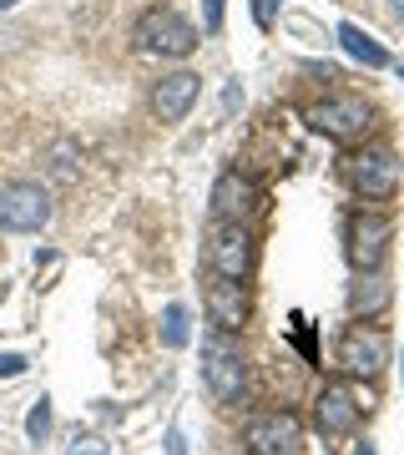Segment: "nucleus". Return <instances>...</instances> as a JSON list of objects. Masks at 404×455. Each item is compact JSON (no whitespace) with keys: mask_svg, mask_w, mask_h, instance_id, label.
Instances as JSON below:
<instances>
[{"mask_svg":"<svg viewBox=\"0 0 404 455\" xmlns=\"http://www.w3.org/2000/svg\"><path fill=\"white\" fill-rule=\"evenodd\" d=\"M389 238H394V223L389 212L359 208L349 223H344V253L354 263V274H379L389 259Z\"/></svg>","mask_w":404,"mask_h":455,"instance_id":"nucleus-1","label":"nucleus"},{"mask_svg":"<svg viewBox=\"0 0 404 455\" xmlns=\"http://www.w3.org/2000/svg\"><path fill=\"white\" fill-rule=\"evenodd\" d=\"M137 46L147 51V56H193L197 51V26L187 16H178V11H167V5H152V11H142V20H137Z\"/></svg>","mask_w":404,"mask_h":455,"instance_id":"nucleus-2","label":"nucleus"},{"mask_svg":"<svg viewBox=\"0 0 404 455\" xmlns=\"http://www.w3.org/2000/svg\"><path fill=\"white\" fill-rule=\"evenodd\" d=\"M304 116H308V127L323 132V137H334V142H359L374 127V107L364 97H323Z\"/></svg>","mask_w":404,"mask_h":455,"instance_id":"nucleus-3","label":"nucleus"},{"mask_svg":"<svg viewBox=\"0 0 404 455\" xmlns=\"http://www.w3.org/2000/svg\"><path fill=\"white\" fill-rule=\"evenodd\" d=\"M51 223V193L41 182H5L0 188V233H41Z\"/></svg>","mask_w":404,"mask_h":455,"instance_id":"nucleus-4","label":"nucleus"},{"mask_svg":"<svg viewBox=\"0 0 404 455\" xmlns=\"http://www.w3.org/2000/svg\"><path fill=\"white\" fill-rule=\"evenodd\" d=\"M389 359H394V344H389L384 329H374V324H354L339 339V364L354 379H379L389 370Z\"/></svg>","mask_w":404,"mask_h":455,"instance_id":"nucleus-5","label":"nucleus"},{"mask_svg":"<svg viewBox=\"0 0 404 455\" xmlns=\"http://www.w3.org/2000/svg\"><path fill=\"white\" fill-rule=\"evenodd\" d=\"M242 440L253 455H304V430L289 410H268L242 425Z\"/></svg>","mask_w":404,"mask_h":455,"instance_id":"nucleus-6","label":"nucleus"},{"mask_svg":"<svg viewBox=\"0 0 404 455\" xmlns=\"http://www.w3.org/2000/svg\"><path fill=\"white\" fill-rule=\"evenodd\" d=\"M349 182L364 197H394L400 193V157L389 147H364L349 157Z\"/></svg>","mask_w":404,"mask_h":455,"instance_id":"nucleus-7","label":"nucleus"},{"mask_svg":"<svg viewBox=\"0 0 404 455\" xmlns=\"http://www.w3.org/2000/svg\"><path fill=\"white\" fill-rule=\"evenodd\" d=\"M202 379H208V390L218 405H238L242 390H248V359L238 349H227V344H208V355H202Z\"/></svg>","mask_w":404,"mask_h":455,"instance_id":"nucleus-8","label":"nucleus"},{"mask_svg":"<svg viewBox=\"0 0 404 455\" xmlns=\"http://www.w3.org/2000/svg\"><path fill=\"white\" fill-rule=\"evenodd\" d=\"M208 259L218 268V278H248L253 268V238L242 223H212V238H208Z\"/></svg>","mask_w":404,"mask_h":455,"instance_id":"nucleus-9","label":"nucleus"},{"mask_svg":"<svg viewBox=\"0 0 404 455\" xmlns=\"http://www.w3.org/2000/svg\"><path fill=\"white\" fill-rule=\"evenodd\" d=\"M313 420H319L323 435H354L359 420H364V405L349 385H323V395L313 400Z\"/></svg>","mask_w":404,"mask_h":455,"instance_id":"nucleus-10","label":"nucleus"},{"mask_svg":"<svg viewBox=\"0 0 404 455\" xmlns=\"http://www.w3.org/2000/svg\"><path fill=\"white\" fill-rule=\"evenodd\" d=\"M253 208H258V188L242 172H223L212 182V223H248Z\"/></svg>","mask_w":404,"mask_h":455,"instance_id":"nucleus-11","label":"nucleus"},{"mask_svg":"<svg viewBox=\"0 0 404 455\" xmlns=\"http://www.w3.org/2000/svg\"><path fill=\"white\" fill-rule=\"evenodd\" d=\"M248 314H253V304H248L242 278H218V283H208V319L223 334H238L248 324Z\"/></svg>","mask_w":404,"mask_h":455,"instance_id":"nucleus-12","label":"nucleus"},{"mask_svg":"<svg viewBox=\"0 0 404 455\" xmlns=\"http://www.w3.org/2000/svg\"><path fill=\"white\" fill-rule=\"evenodd\" d=\"M197 92H202V76H197V71H172V76H162V82L152 86V112H157L162 122H182V116L193 112Z\"/></svg>","mask_w":404,"mask_h":455,"instance_id":"nucleus-13","label":"nucleus"},{"mask_svg":"<svg viewBox=\"0 0 404 455\" xmlns=\"http://www.w3.org/2000/svg\"><path fill=\"white\" fill-rule=\"evenodd\" d=\"M389 309V283L379 274H359V283L349 289V314L354 319H374Z\"/></svg>","mask_w":404,"mask_h":455,"instance_id":"nucleus-14","label":"nucleus"},{"mask_svg":"<svg viewBox=\"0 0 404 455\" xmlns=\"http://www.w3.org/2000/svg\"><path fill=\"white\" fill-rule=\"evenodd\" d=\"M339 46L349 51L354 61H364L369 71H379V66H389V51L379 46V41H374L369 31H359L354 20H344V26H339Z\"/></svg>","mask_w":404,"mask_h":455,"instance_id":"nucleus-15","label":"nucleus"},{"mask_svg":"<svg viewBox=\"0 0 404 455\" xmlns=\"http://www.w3.org/2000/svg\"><path fill=\"white\" fill-rule=\"evenodd\" d=\"M187 339H193L187 309H182V304H167V309H162V344H167V349H182Z\"/></svg>","mask_w":404,"mask_h":455,"instance_id":"nucleus-16","label":"nucleus"},{"mask_svg":"<svg viewBox=\"0 0 404 455\" xmlns=\"http://www.w3.org/2000/svg\"><path fill=\"white\" fill-rule=\"evenodd\" d=\"M26 435H31V445H41V440L51 435V400L41 395L31 405V415H26Z\"/></svg>","mask_w":404,"mask_h":455,"instance_id":"nucleus-17","label":"nucleus"},{"mask_svg":"<svg viewBox=\"0 0 404 455\" xmlns=\"http://www.w3.org/2000/svg\"><path fill=\"white\" fill-rule=\"evenodd\" d=\"M71 157H76V147H71V142L51 147V172H56L61 182H71V178H76V163H71Z\"/></svg>","mask_w":404,"mask_h":455,"instance_id":"nucleus-18","label":"nucleus"},{"mask_svg":"<svg viewBox=\"0 0 404 455\" xmlns=\"http://www.w3.org/2000/svg\"><path fill=\"white\" fill-rule=\"evenodd\" d=\"M202 31L208 36L223 31V0H202Z\"/></svg>","mask_w":404,"mask_h":455,"instance_id":"nucleus-19","label":"nucleus"},{"mask_svg":"<svg viewBox=\"0 0 404 455\" xmlns=\"http://www.w3.org/2000/svg\"><path fill=\"white\" fill-rule=\"evenodd\" d=\"M31 370V359L26 355H0V379H16V374Z\"/></svg>","mask_w":404,"mask_h":455,"instance_id":"nucleus-20","label":"nucleus"},{"mask_svg":"<svg viewBox=\"0 0 404 455\" xmlns=\"http://www.w3.org/2000/svg\"><path fill=\"white\" fill-rule=\"evenodd\" d=\"M66 455H107V445H101V440H91V435H76L71 445H66Z\"/></svg>","mask_w":404,"mask_h":455,"instance_id":"nucleus-21","label":"nucleus"},{"mask_svg":"<svg viewBox=\"0 0 404 455\" xmlns=\"http://www.w3.org/2000/svg\"><path fill=\"white\" fill-rule=\"evenodd\" d=\"M273 11H278V0H253V20H258L263 31L273 26Z\"/></svg>","mask_w":404,"mask_h":455,"instance_id":"nucleus-22","label":"nucleus"},{"mask_svg":"<svg viewBox=\"0 0 404 455\" xmlns=\"http://www.w3.org/2000/svg\"><path fill=\"white\" fill-rule=\"evenodd\" d=\"M167 455H187V445H182V430H172V435H167Z\"/></svg>","mask_w":404,"mask_h":455,"instance_id":"nucleus-23","label":"nucleus"},{"mask_svg":"<svg viewBox=\"0 0 404 455\" xmlns=\"http://www.w3.org/2000/svg\"><path fill=\"white\" fill-rule=\"evenodd\" d=\"M354 455H379V451H374L369 440H364V445H359V451H354Z\"/></svg>","mask_w":404,"mask_h":455,"instance_id":"nucleus-24","label":"nucleus"},{"mask_svg":"<svg viewBox=\"0 0 404 455\" xmlns=\"http://www.w3.org/2000/svg\"><path fill=\"white\" fill-rule=\"evenodd\" d=\"M389 5H394V11H400V16H404V0H389Z\"/></svg>","mask_w":404,"mask_h":455,"instance_id":"nucleus-25","label":"nucleus"},{"mask_svg":"<svg viewBox=\"0 0 404 455\" xmlns=\"http://www.w3.org/2000/svg\"><path fill=\"white\" fill-rule=\"evenodd\" d=\"M11 5H16V0H0V11H11Z\"/></svg>","mask_w":404,"mask_h":455,"instance_id":"nucleus-26","label":"nucleus"},{"mask_svg":"<svg viewBox=\"0 0 404 455\" xmlns=\"http://www.w3.org/2000/svg\"><path fill=\"white\" fill-rule=\"evenodd\" d=\"M400 82H404V66H400Z\"/></svg>","mask_w":404,"mask_h":455,"instance_id":"nucleus-27","label":"nucleus"}]
</instances>
